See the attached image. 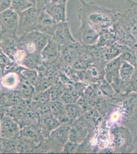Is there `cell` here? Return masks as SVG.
Returning <instances> with one entry per match:
<instances>
[{"mask_svg": "<svg viewBox=\"0 0 137 154\" xmlns=\"http://www.w3.org/2000/svg\"><path fill=\"white\" fill-rule=\"evenodd\" d=\"M128 7L118 10L113 25L116 41L130 49H137V2L127 0Z\"/></svg>", "mask_w": 137, "mask_h": 154, "instance_id": "6da1fadb", "label": "cell"}, {"mask_svg": "<svg viewBox=\"0 0 137 154\" xmlns=\"http://www.w3.org/2000/svg\"><path fill=\"white\" fill-rule=\"evenodd\" d=\"M81 7L78 11V18L94 28L99 33L111 28L116 20L118 10L99 5L94 2L79 0Z\"/></svg>", "mask_w": 137, "mask_h": 154, "instance_id": "7a4b0ae2", "label": "cell"}, {"mask_svg": "<svg viewBox=\"0 0 137 154\" xmlns=\"http://www.w3.org/2000/svg\"><path fill=\"white\" fill-rule=\"evenodd\" d=\"M40 12V11L33 6L19 14V24L16 32L17 37L37 30Z\"/></svg>", "mask_w": 137, "mask_h": 154, "instance_id": "3957f363", "label": "cell"}, {"mask_svg": "<svg viewBox=\"0 0 137 154\" xmlns=\"http://www.w3.org/2000/svg\"><path fill=\"white\" fill-rule=\"evenodd\" d=\"M83 45L78 42L72 43L66 45L59 47L60 54L58 58L61 71L66 67L72 66L79 56Z\"/></svg>", "mask_w": 137, "mask_h": 154, "instance_id": "277c9868", "label": "cell"}, {"mask_svg": "<svg viewBox=\"0 0 137 154\" xmlns=\"http://www.w3.org/2000/svg\"><path fill=\"white\" fill-rule=\"evenodd\" d=\"M80 22V26L73 34L75 40L83 45H96L99 41V33L87 22L84 21Z\"/></svg>", "mask_w": 137, "mask_h": 154, "instance_id": "5b68a950", "label": "cell"}, {"mask_svg": "<svg viewBox=\"0 0 137 154\" xmlns=\"http://www.w3.org/2000/svg\"><path fill=\"white\" fill-rule=\"evenodd\" d=\"M19 24V14L11 8L0 13V25L2 33L16 35Z\"/></svg>", "mask_w": 137, "mask_h": 154, "instance_id": "8992f818", "label": "cell"}, {"mask_svg": "<svg viewBox=\"0 0 137 154\" xmlns=\"http://www.w3.org/2000/svg\"><path fill=\"white\" fill-rule=\"evenodd\" d=\"M21 128L19 125L10 116L4 114L1 118L0 137L5 139L19 138Z\"/></svg>", "mask_w": 137, "mask_h": 154, "instance_id": "52a82bcc", "label": "cell"}, {"mask_svg": "<svg viewBox=\"0 0 137 154\" xmlns=\"http://www.w3.org/2000/svg\"><path fill=\"white\" fill-rule=\"evenodd\" d=\"M52 37L59 47L77 42L71 32L68 21L57 23L54 35Z\"/></svg>", "mask_w": 137, "mask_h": 154, "instance_id": "ba28073f", "label": "cell"}, {"mask_svg": "<svg viewBox=\"0 0 137 154\" xmlns=\"http://www.w3.org/2000/svg\"><path fill=\"white\" fill-rule=\"evenodd\" d=\"M88 133V125L85 118L80 116L72 123L70 130L69 140L80 144L85 140Z\"/></svg>", "mask_w": 137, "mask_h": 154, "instance_id": "9c48e42d", "label": "cell"}, {"mask_svg": "<svg viewBox=\"0 0 137 154\" xmlns=\"http://www.w3.org/2000/svg\"><path fill=\"white\" fill-rule=\"evenodd\" d=\"M70 125H71L68 123H61L48 137L61 150V152L64 145L69 140Z\"/></svg>", "mask_w": 137, "mask_h": 154, "instance_id": "30bf717a", "label": "cell"}, {"mask_svg": "<svg viewBox=\"0 0 137 154\" xmlns=\"http://www.w3.org/2000/svg\"><path fill=\"white\" fill-rule=\"evenodd\" d=\"M0 41L3 52L12 60L16 51L21 48L18 37L10 33H1Z\"/></svg>", "mask_w": 137, "mask_h": 154, "instance_id": "8fae6325", "label": "cell"}, {"mask_svg": "<svg viewBox=\"0 0 137 154\" xmlns=\"http://www.w3.org/2000/svg\"><path fill=\"white\" fill-rule=\"evenodd\" d=\"M61 124L53 115L52 112L40 115L38 125L45 138L49 137L51 133Z\"/></svg>", "mask_w": 137, "mask_h": 154, "instance_id": "7c38bea8", "label": "cell"}, {"mask_svg": "<svg viewBox=\"0 0 137 154\" xmlns=\"http://www.w3.org/2000/svg\"><path fill=\"white\" fill-rule=\"evenodd\" d=\"M57 25V22L45 11L43 10L40 11L38 18V31L52 37Z\"/></svg>", "mask_w": 137, "mask_h": 154, "instance_id": "4fadbf2b", "label": "cell"}, {"mask_svg": "<svg viewBox=\"0 0 137 154\" xmlns=\"http://www.w3.org/2000/svg\"><path fill=\"white\" fill-rule=\"evenodd\" d=\"M19 138L35 143H40L45 138L39 125H26L21 128Z\"/></svg>", "mask_w": 137, "mask_h": 154, "instance_id": "5bb4252c", "label": "cell"}, {"mask_svg": "<svg viewBox=\"0 0 137 154\" xmlns=\"http://www.w3.org/2000/svg\"><path fill=\"white\" fill-rule=\"evenodd\" d=\"M19 37L22 40L31 43L35 46L37 51L40 53L47 45L51 36L38 30H35Z\"/></svg>", "mask_w": 137, "mask_h": 154, "instance_id": "9a60e30c", "label": "cell"}, {"mask_svg": "<svg viewBox=\"0 0 137 154\" xmlns=\"http://www.w3.org/2000/svg\"><path fill=\"white\" fill-rule=\"evenodd\" d=\"M40 54L43 62L45 63H51L58 59L60 54L59 46L52 37L49 39L47 45Z\"/></svg>", "mask_w": 137, "mask_h": 154, "instance_id": "2e32d148", "label": "cell"}, {"mask_svg": "<svg viewBox=\"0 0 137 154\" xmlns=\"http://www.w3.org/2000/svg\"><path fill=\"white\" fill-rule=\"evenodd\" d=\"M30 103L29 102L23 100L19 103L8 107L5 114L10 116L19 125L29 107Z\"/></svg>", "mask_w": 137, "mask_h": 154, "instance_id": "e0dca14e", "label": "cell"}, {"mask_svg": "<svg viewBox=\"0 0 137 154\" xmlns=\"http://www.w3.org/2000/svg\"><path fill=\"white\" fill-rule=\"evenodd\" d=\"M21 77L13 71L4 73L1 81V88L7 91L16 90L21 82Z\"/></svg>", "mask_w": 137, "mask_h": 154, "instance_id": "ac0fdd59", "label": "cell"}, {"mask_svg": "<svg viewBox=\"0 0 137 154\" xmlns=\"http://www.w3.org/2000/svg\"><path fill=\"white\" fill-rule=\"evenodd\" d=\"M121 54L106 64L104 68V78L106 82L111 83L115 77L119 75V71L123 62Z\"/></svg>", "mask_w": 137, "mask_h": 154, "instance_id": "d6986e66", "label": "cell"}, {"mask_svg": "<svg viewBox=\"0 0 137 154\" xmlns=\"http://www.w3.org/2000/svg\"><path fill=\"white\" fill-rule=\"evenodd\" d=\"M44 11L58 23L69 21L67 17L66 6L50 2L46 6Z\"/></svg>", "mask_w": 137, "mask_h": 154, "instance_id": "ffe728a7", "label": "cell"}, {"mask_svg": "<svg viewBox=\"0 0 137 154\" xmlns=\"http://www.w3.org/2000/svg\"><path fill=\"white\" fill-rule=\"evenodd\" d=\"M50 107L52 114L59 122L71 124L66 114V104L61 99L52 100Z\"/></svg>", "mask_w": 137, "mask_h": 154, "instance_id": "44dd1931", "label": "cell"}, {"mask_svg": "<svg viewBox=\"0 0 137 154\" xmlns=\"http://www.w3.org/2000/svg\"><path fill=\"white\" fill-rule=\"evenodd\" d=\"M43 62V58L40 52L27 53L21 65L29 69L37 70Z\"/></svg>", "mask_w": 137, "mask_h": 154, "instance_id": "7402d4cb", "label": "cell"}, {"mask_svg": "<svg viewBox=\"0 0 137 154\" xmlns=\"http://www.w3.org/2000/svg\"><path fill=\"white\" fill-rule=\"evenodd\" d=\"M16 90L21 93L23 100L31 102L33 95L35 92V88L32 84L21 79L19 86Z\"/></svg>", "mask_w": 137, "mask_h": 154, "instance_id": "603a6c76", "label": "cell"}, {"mask_svg": "<svg viewBox=\"0 0 137 154\" xmlns=\"http://www.w3.org/2000/svg\"><path fill=\"white\" fill-rule=\"evenodd\" d=\"M79 91L73 86L68 85L61 97V100L65 104L76 103L79 97Z\"/></svg>", "mask_w": 137, "mask_h": 154, "instance_id": "cb8c5ba5", "label": "cell"}, {"mask_svg": "<svg viewBox=\"0 0 137 154\" xmlns=\"http://www.w3.org/2000/svg\"><path fill=\"white\" fill-rule=\"evenodd\" d=\"M135 67L127 62L123 61L119 71L120 79L124 82L128 83L134 72Z\"/></svg>", "mask_w": 137, "mask_h": 154, "instance_id": "d4e9b609", "label": "cell"}, {"mask_svg": "<svg viewBox=\"0 0 137 154\" xmlns=\"http://www.w3.org/2000/svg\"><path fill=\"white\" fill-rule=\"evenodd\" d=\"M40 115L29 106L19 126L22 128L26 125H38Z\"/></svg>", "mask_w": 137, "mask_h": 154, "instance_id": "484cf974", "label": "cell"}, {"mask_svg": "<svg viewBox=\"0 0 137 154\" xmlns=\"http://www.w3.org/2000/svg\"><path fill=\"white\" fill-rule=\"evenodd\" d=\"M0 138L1 153H17L16 147L18 138L11 139Z\"/></svg>", "mask_w": 137, "mask_h": 154, "instance_id": "4316f807", "label": "cell"}, {"mask_svg": "<svg viewBox=\"0 0 137 154\" xmlns=\"http://www.w3.org/2000/svg\"><path fill=\"white\" fill-rule=\"evenodd\" d=\"M37 145L35 143L19 137L16 147L17 153H35Z\"/></svg>", "mask_w": 137, "mask_h": 154, "instance_id": "83f0119b", "label": "cell"}, {"mask_svg": "<svg viewBox=\"0 0 137 154\" xmlns=\"http://www.w3.org/2000/svg\"><path fill=\"white\" fill-rule=\"evenodd\" d=\"M66 114L71 122L80 117L82 115V109L77 103L66 104Z\"/></svg>", "mask_w": 137, "mask_h": 154, "instance_id": "f1b7e54d", "label": "cell"}, {"mask_svg": "<svg viewBox=\"0 0 137 154\" xmlns=\"http://www.w3.org/2000/svg\"><path fill=\"white\" fill-rule=\"evenodd\" d=\"M33 6L28 0H12L10 8L19 14Z\"/></svg>", "mask_w": 137, "mask_h": 154, "instance_id": "f546056e", "label": "cell"}, {"mask_svg": "<svg viewBox=\"0 0 137 154\" xmlns=\"http://www.w3.org/2000/svg\"><path fill=\"white\" fill-rule=\"evenodd\" d=\"M31 101L40 103H45L51 101L50 89L49 88L44 91L35 92Z\"/></svg>", "mask_w": 137, "mask_h": 154, "instance_id": "4dcf8cb0", "label": "cell"}, {"mask_svg": "<svg viewBox=\"0 0 137 154\" xmlns=\"http://www.w3.org/2000/svg\"><path fill=\"white\" fill-rule=\"evenodd\" d=\"M14 63L15 62L3 52L0 53V68L2 69L3 74L8 71Z\"/></svg>", "mask_w": 137, "mask_h": 154, "instance_id": "1f68e13d", "label": "cell"}, {"mask_svg": "<svg viewBox=\"0 0 137 154\" xmlns=\"http://www.w3.org/2000/svg\"><path fill=\"white\" fill-rule=\"evenodd\" d=\"M123 61L130 63L134 66H137V57L136 55V51L134 49L128 48L121 54Z\"/></svg>", "mask_w": 137, "mask_h": 154, "instance_id": "d6a6232c", "label": "cell"}, {"mask_svg": "<svg viewBox=\"0 0 137 154\" xmlns=\"http://www.w3.org/2000/svg\"><path fill=\"white\" fill-rule=\"evenodd\" d=\"M90 66L88 67L87 70L86 75L88 77L87 79H90L93 81L97 80L100 77V71L98 68L96 67L95 64H93V65H90Z\"/></svg>", "mask_w": 137, "mask_h": 154, "instance_id": "836d02e7", "label": "cell"}, {"mask_svg": "<svg viewBox=\"0 0 137 154\" xmlns=\"http://www.w3.org/2000/svg\"><path fill=\"white\" fill-rule=\"evenodd\" d=\"M79 144L69 140L63 146L62 153H75L76 152Z\"/></svg>", "mask_w": 137, "mask_h": 154, "instance_id": "e575fe53", "label": "cell"}, {"mask_svg": "<svg viewBox=\"0 0 137 154\" xmlns=\"http://www.w3.org/2000/svg\"><path fill=\"white\" fill-rule=\"evenodd\" d=\"M129 89L130 93H137V67H136L134 72L132 75L129 83Z\"/></svg>", "mask_w": 137, "mask_h": 154, "instance_id": "d590c367", "label": "cell"}, {"mask_svg": "<svg viewBox=\"0 0 137 154\" xmlns=\"http://www.w3.org/2000/svg\"><path fill=\"white\" fill-rule=\"evenodd\" d=\"M51 2V0H37L34 7L38 11H41L45 9L46 6Z\"/></svg>", "mask_w": 137, "mask_h": 154, "instance_id": "8d00e7d4", "label": "cell"}, {"mask_svg": "<svg viewBox=\"0 0 137 154\" xmlns=\"http://www.w3.org/2000/svg\"><path fill=\"white\" fill-rule=\"evenodd\" d=\"M9 107L3 96L0 94V116L2 117L5 113L6 110Z\"/></svg>", "mask_w": 137, "mask_h": 154, "instance_id": "74e56055", "label": "cell"}, {"mask_svg": "<svg viewBox=\"0 0 137 154\" xmlns=\"http://www.w3.org/2000/svg\"><path fill=\"white\" fill-rule=\"evenodd\" d=\"M12 0H0V13L11 7Z\"/></svg>", "mask_w": 137, "mask_h": 154, "instance_id": "f35d334b", "label": "cell"}, {"mask_svg": "<svg viewBox=\"0 0 137 154\" xmlns=\"http://www.w3.org/2000/svg\"><path fill=\"white\" fill-rule=\"evenodd\" d=\"M28 1H29L32 4H33V5L34 6L35 3H36V1H37V0H28Z\"/></svg>", "mask_w": 137, "mask_h": 154, "instance_id": "ab89813d", "label": "cell"}, {"mask_svg": "<svg viewBox=\"0 0 137 154\" xmlns=\"http://www.w3.org/2000/svg\"><path fill=\"white\" fill-rule=\"evenodd\" d=\"M1 52H3V51H2L1 44V41H0V53H1Z\"/></svg>", "mask_w": 137, "mask_h": 154, "instance_id": "60d3db41", "label": "cell"}, {"mask_svg": "<svg viewBox=\"0 0 137 154\" xmlns=\"http://www.w3.org/2000/svg\"><path fill=\"white\" fill-rule=\"evenodd\" d=\"M136 57H137V49L136 50ZM136 67H137V66Z\"/></svg>", "mask_w": 137, "mask_h": 154, "instance_id": "b9f144b4", "label": "cell"}, {"mask_svg": "<svg viewBox=\"0 0 137 154\" xmlns=\"http://www.w3.org/2000/svg\"><path fill=\"white\" fill-rule=\"evenodd\" d=\"M1 118H2V117L0 116V125H1Z\"/></svg>", "mask_w": 137, "mask_h": 154, "instance_id": "7bdbcfd3", "label": "cell"}, {"mask_svg": "<svg viewBox=\"0 0 137 154\" xmlns=\"http://www.w3.org/2000/svg\"><path fill=\"white\" fill-rule=\"evenodd\" d=\"M0 141H1V138H0ZM0 153H1V148H0Z\"/></svg>", "mask_w": 137, "mask_h": 154, "instance_id": "ee69618b", "label": "cell"}]
</instances>
